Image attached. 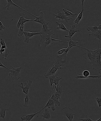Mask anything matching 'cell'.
I'll return each instance as SVG.
<instances>
[{"label": "cell", "mask_w": 101, "mask_h": 121, "mask_svg": "<svg viewBox=\"0 0 101 121\" xmlns=\"http://www.w3.org/2000/svg\"><path fill=\"white\" fill-rule=\"evenodd\" d=\"M22 66L23 65H22L21 67L18 68H15L11 66L12 69L9 70L10 72L9 73L8 75L13 80L17 81L21 78L20 71Z\"/></svg>", "instance_id": "6da1fadb"}, {"label": "cell", "mask_w": 101, "mask_h": 121, "mask_svg": "<svg viewBox=\"0 0 101 121\" xmlns=\"http://www.w3.org/2000/svg\"><path fill=\"white\" fill-rule=\"evenodd\" d=\"M62 65L59 62H56L53 64L52 67L48 69V72H45L44 76L46 79H48L50 76L55 75L56 72L58 69H61Z\"/></svg>", "instance_id": "7a4b0ae2"}, {"label": "cell", "mask_w": 101, "mask_h": 121, "mask_svg": "<svg viewBox=\"0 0 101 121\" xmlns=\"http://www.w3.org/2000/svg\"><path fill=\"white\" fill-rule=\"evenodd\" d=\"M83 48L87 50L86 52L83 54V56L86 60H88V62L89 63L92 64V66H93L96 63V56L92 54L90 50L84 47H83Z\"/></svg>", "instance_id": "3957f363"}, {"label": "cell", "mask_w": 101, "mask_h": 121, "mask_svg": "<svg viewBox=\"0 0 101 121\" xmlns=\"http://www.w3.org/2000/svg\"><path fill=\"white\" fill-rule=\"evenodd\" d=\"M41 38L40 42L42 43L43 48L45 50L46 47L51 43V41H53V38H51V35H47L46 34H41Z\"/></svg>", "instance_id": "277c9868"}, {"label": "cell", "mask_w": 101, "mask_h": 121, "mask_svg": "<svg viewBox=\"0 0 101 121\" xmlns=\"http://www.w3.org/2000/svg\"><path fill=\"white\" fill-rule=\"evenodd\" d=\"M61 112L65 115L70 121H72L74 118V116H77L74 113V112L72 109L66 107H65L61 110Z\"/></svg>", "instance_id": "5b68a950"}, {"label": "cell", "mask_w": 101, "mask_h": 121, "mask_svg": "<svg viewBox=\"0 0 101 121\" xmlns=\"http://www.w3.org/2000/svg\"><path fill=\"white\" fill-rule=\"evenodd\" d=\"M52 20L48 21L47 23L44 24L43 26L42 30L40 31L41 34H46L47 35H54L56 34V33L54 32L53 30H51L52 29H49L48 28V23L50 22Z\"/></svg>", "instance_id": "8992f818"}, {"label": "cell", "mask_w": 101, "mask_h": 121, "mask_svg": "<svg viewBox=\"0 0 101 121\" xmlns=\"http://www.w3.org/2000/svg\"><path fill=\"white\" fill-rule=\"evenodd\" d=\"M25 83L26 85L25 86H23V83L22 82L21 83V86L19 85V86L22 88V92L24 93L25 95H28L29 90L31 88V86L32 83V81L31 80H29L26 82H25Z\"/></svg>", "instance_id": "52a82bcc"}, {"label": "cell", "mask_w": 101, "mask_h": 121, "mask_svg": "<svg viewBox=\"0 0 101 121\" xmlns=\"http://www.w3.org/2000/svg\"><path fill=\"white\" fill-rule=\"evenodd\" d=\"M57 14H55L53 13V15L55 17L53 19L59 18V20H61V22H63V20L65 19L66 22H68V18L65 16V13L63 11L61 12L59 9H57Z\"/></svg>", "instance_id": "ba28073f"}, {"label": "cell", "mask_w": 101, "mask_h": 121, "mask_svg": "<svg viewBox=\"0 0 101 121\" xmlns=\"http://www.w3.org/2000/svg\"><path fill=\"white\" fill-rule=\"evenodd\" d=\"M53 91L55 92L54 93L55 96L59 99H60V97L62 95L63 92L65 91L62 86H60L59 83L58 84L56 87L54 88Z\"/></svg>", "instance_id": "9c48e42d"}, {"label": "cell", "mask_w": 101, "mask_h": 121, "mask_svg": "<svg viewBox=\"0 0 101 121\" xmlns=\"http://www.w3.org/2000/svg\"><path fill=\"white\" fill-rule=\"evenodd\" d=\"M82 31L79 30L76 28L75 25H73L70 26L69 28L68 35H65V37L71 39L72 36L74 35L75 33L77 32H82Z\"/></svg>", "instance_id": "30bf717a"}, {"label": "cell", "mask_w": 101, "mask_h": 121, "mask_svg": "<svg viewBox=\"0 0 101 121\" xmlns=\"http://www.w3.org/2000/svg\"><path fill=\"white\" fill-rule=\"evenodd\" d=\"M23 33L25 37L24 42L26 43H28L29 41L31 39V38L33 37L34 35H39V34L40 35L41 34L40 32H38L37 33H34L30 32L24 31Z\"/></svg>", "instance_id": "8fae6325"}, {"label": "cell", "mask_w": 101, "mask_h": 121, "mask_svg": "<svg viewBox=\"0 0 101 121\" xmlns=\"http://www.w3.org/2000/svg\"><path fill=\"white\" fill-rule=\"evenodd\" d=\"M101 55H100L96 56V62L95 65L93 66V69L97 70L99 73L101 72Z\"/></svg>", "instance_id": "7c38bea8"}, {"label": "cell", "mask_w": 101, "mask_h": 121, "mask_svg": "<svg viewBox=\"0 0 101 121\" xmlns=\"http://www.w3.org/2000/svg\"><path fill=\"white\" fill-rule=\"evenodd\" d=\"M35 20H33V21L41 23L42 25L48 22L45 20L44 18V14L42 11L40 12V16H35Z\"/></svg>", "instance_id": "4fadbf2b"}, {"label": "cell", "mask_w": 101, "mask_h": 121, "mask_svg": "<svg viewBox=\"0 0 101 121\" xmlns=\"http://www.w3.org/2000/svg\"><path fill=\"white\" fill-rule=\"evenodd\" d=\"M54 105L55 104L54 101L51 99L50 97H49V100H48V102H47L45 106L43 108L41 109L40 111H39V113H38V115L37 117H39V115H40V114L41 111L46 107H48V108H51L53 111H55L56 108L55 107Z\"/></svg>", "instance_id": "5bb4252c"}, {"label": "cell", "mask_w": 101, "mask_h": 121, "mask_svg": "<svg viewBox=\"0 0 101 121\" xmlns=\"http://www.w3.org/2000/svg\"><path fill=\"white\" fill-rule=\"evenodd\" d=\"M1 41H0V43L2 47H1V49H5V56L3 57V58L4 60H7V56L9 54V50L8 49V47H7L6 46L5 42L4 40L2 38H1Z\"/></svg>", "instance_id": "9a60e30c"}, {"label": "cell", "mask_w": 101, "mask_h": 121, "mask_svg": "<svg viewBox=\"0 0 101 121\" xmlns=\"http://www.w3.org/2000/svg\"><path fill=\"white\" fill-rule=\"evenodd\" d=\"M20 14L21 16L20 17L17 24V28H19L21 24L23 23L24 24L26 22L30 21H33V20L27 19L25 18L24 17L25 16L24 14L21 13Z\"/></svg>", "instance_id": "2e32d148"}, {"label": "cell", "mask_w": 101, "mask_h": 121, "mask_svg": "<svg viewBox=\"0 0 101 121\" xmlns=\"http://www.w3.org/2000/svg\"><path fill=\"white\" fill-rule=\"evenodd\" d=\"M7 5H6L3 8H2V9H7V10H9V9H10V5H13L17 7L18 8H20V9H22V10L28 13H29V12L27 11H26V10H25V9H22V8H21V7L15 4L14 3V2H13V1L11 0H7Z\"/></svg>", "instance_id": "e0dca14e"}, {"label": "cell", "mask_w": 101, "mask_h": 121, "mask_svg": "<svg viewBox=\"0 0 101 121\" xmlns=\"http://www.w3.org/2000/svg\"><path fill=\"white\" fill-rule=\"evenodd\" d=\"M81 4L82 5V9L81 12L78 15V17L75 19L74 21V22L75 24L78 25L79 23V21L82 18L83 16V13L84 11V3L85 0H81Z\"/></svg>", "instance_id": "ac0fdd59"}, {"label": "cell", "mask_w": 101, "mask_h": 121, "mask_svg": "<svg viewBox=\"0 0 101 121\" xmlns=\"http://www.w3.org/2000/svg\"><path fill=\"white\" fill-rule=\"evenodd\" d=\"M63 10L65 13V16L68 18V21L75 17L77 15V13H73L67 10L65 8H63Z\"/></svg>", "instance_id": "d6986e66"}, {"label": "cell", "mask_w": 101, "mask_h": 121, "mask_svg": "<svg viewBox=\"0 0 101 121\" xmlns=\"http://www.w3.org/2000/svg\"><path fill=\"white\" fill-rule=\"evenodd\" d=\"M39 113V111L37 112L36 113L33 114L21 116V120L22 121H30L35 117V115Z\"/></svg>", "instance_id": "ffe728a7"}, {"label": "cell", "mask_w": 101, "mask_h": 121, "mask_svg": "<svg viewBox=\"0 0 101 121\" xmlns=\"http://www.w3.org/2000/svg\"><path fill=\"white\" fill-rule=\"evenodd\" d=\"M41 117H43V119H46L49 120L51 118V115L50 111L48 108H46L44 112L41 115Z\"/></svg>", "instance_id": "44dd1931"}, {"label": "cell", "mask_w": 101, "mask_h": 121, "mask_svg": "<svg viewBox=\"0 0 101 121\" xmlns=\"http://www.w3.org/2000/svg\"><path fill=\"white\" fill-rule=\"evenodd\" d=\"M89 37L92 36L95 38L96 39H98L101 41V30H98L96 32L91 34H88Z\"/></svg>", "instance_id": "7402d4cb"}, {"label": "cell", "mask_w": 101, "mask_h": 121, "mask_svg": "<svg viewBox=\"0 0 101 121\" xmlns=\"http://www.w3.org/2000/svg\"><path fill=\"white\" fill-rule=\"evenodd\" d=\"M75 78L76 79H78V78H98L100 79L101 78V75H98L89 76L87 77H84V76L81 75H77L75 76Z\"/></svg>", "instance_id": "603a6c76"}, {"label": "cell", "mask_w": 101, "mask_h": 121, "mask_svg": "<svg viewBox=\"0 0 101 121\" xmlns=\"http://www.w3.org/2000/svg\"><path fill=\"white\" fill-rule=\"evenodd\" d=\"M56 24L58 26L57 27V29H61L62 30L66 31L68 32L69 30L66 28V27L64 25L63 22H59L56 21L55 22Z\"/></svg>", "instance_id": "cb8c5ba5"}, {"label": "cell", "mask_w": 101, "mask_h": 121, "mask_svg": "<svg viewBox=\"0 0 101 121\" xmlns=\"http://www.w3.org/2000/svg\"><path fill=\"white\" fill-rule=\"evenodd\" d=\"M100 40H99V42H98V48L97 49L95 50H90V52L92 53V54H94L96 56H97L101 55V48H99V45L100 43Z\"/></svg>", "instance_id": "d4e9b609"}, {"label": "cell", "mask_w": 101, "mask_h": 121, "mask_svg": "<svg viewBox=\"0 0 101 121\" xmlns=\"http://www.w3.org/2000/svg\"><path fill=\"white\" fill-rule=\"evenodd\" d=\"M79 42L77 41H74L72 39H70L69 42V45L68 48L70 50L72 47L75 46H77V47H80V46H78V44Z\"/></svg>", "instance_id": "484cf974"}, {"label": "cell", "mask_w": 101, "mask_h": 121, "mask_svg": "<svg viewBox=\"0 0 101 121\" xmlns=\"http://www.w3.org/2000/svg\"><path fill=\"white\" fill-rule=\"evenodd\" d=\"M24 24H22L21 25L19 28V30L18 33V35L20 38H22L23 37L24 34Z\"/></svg>", "instance_id": "4316f807"}, {"label": "cell", "mask_w": 101, "mask_h": 121, "mask_svg": "<svg viewBox=\"0 0 101 121\" xmlns=\"http://www.w3.org/2000/svg\"><path fill=\"white\" fill-rule=\"evenodd\" d=\"M56 75H51L48 78H49L50 82L51 89H50V97H51V93L52 92V85L54 83V81L55 78V77H56Z\"/></svg>", "instance_id": "83f0119b"}, {"label": "cell", "mask_w": 101, "mask_h": 121, "mask_svg": "<svg viewBox=\"0 0 101 121\" xmlns=\"http://www.w3.org/2000/svg\"><path fill=\"white\" fill-rule=\"evenodd\" d=\"M31 103L30 98L28 96V95H26L24 97V104L23 106L25 107H26L28 105Z\"/></svg>", "instance_id": "f1b7e54d"}, {"label": "cell", "mask_w": 101, "mask_h": 121, "mask_svg": "<svg viewBox=\"0 0 101 121\" xmlns=\"http://www.w3.org/2000/svg\"><path fill=\"white\" fill-rule=\"evenodd\" d=\"M51 99L54 101L55 105L56 106H60L61 102L59 101V99H58L55 96L54 94L52 95V96L51 97Z\"/></svg>", "instance_id": "f546056e"}, {"label": "cell", "mask_w": 101, "mask_h": 121, "mask_svg": "<svg viewBox=\"0 0 101 121\" xmlns=\"http://www.w3.org/2000/svg\"><path fill=\"white\" fill-rule=\"evenodd\" d=\"M69 50L70 49H69V48L68 47L67 48H66V50L64 54H61V55H57V57L60 59H66L67 58L68 53V52Z\"/></svg>", "instance_id": "4dcf8cb0"}, {"label": "cell", "mask_w": 101, "mask_h": 121, "mask_svg": "<svg viewBox=\"0 0 101 121\" xmlns=\"http://www.w3.org/2000/svg\"><path fill=\"white\" fill-rule=\"evenodd\" d=\"M87 30L88 31H91L92 33L96 32L98 30V27L97 26H88L86 28Z\"/></svg>", "instance_id": "1f68e13d"}, {"label": "cell", "mask_w": 101, "mask_h": 121, "mask_svg": "<svg viewBox=\"0 0 101 121\" xmlns=\"http://www.w3.org/2000/svg\"><path fill=\"white\" fill-rule=\"evenodd\" d=\"M8 110V108L3 109L1 108V110L0 111V118H3L4 120L5 121H6L5 118L6 111Z\"/></svg>", "instance_id": "d6a6232c"}, {"label": "cell", "mask_w": 101, "mask_h": 121, "mask_svg": "<svg viewBox=\"0 0 101 121\" xmlns=\"http://www.w3.org/2000/svg\"><path fill=\"white\" fill-rule=\"evenodd\" d=\"M62 77L61 76H56L55 77L54 81V83L55 84V87H57L58 84L59 83V81L61 79H62Z\"/></svg>", "instance_id": "836d02e7"}, {"label": "cell", "mask_w": 101, "mask_h": 121, "mask_svg": "<svg viewBox=\"0 0 101 121\" xmlns=\"http://www.w3.org/2000/svg\"><path fill=\"white\" fill-rule=\"evenodd\" d=\"M75 119H78L80 120H81L82 121H96L92 120L89 117H88L87 115H86V117H85V118H74Z\"/></svg>", "instance_id": "e575fe53"}, {"label": "cell", "mask_w": 101, "mask_h": 121, "mask_svg": "<svg viewBox=\"0 0 101 121\" xmlns=\"http://www.w3.org/2000/svg\"><path fill=\"white\" fill-rule=\"evenodd\" d=\"M66 48H63V49L60 50L58 51L57 52V55H61L64 54L65 51L66 50Z\"/></svg>", "instance_id": "d590c367"}, {"label": "cell", "mask_w": 101, "mask_h": 121, "mask_svg": "<svg viewBox=\"0 0 101 121\" xmlns=\"http://www.w3.org/2000/svg\"><path fill=\"white\" fill-rule=\"evenodd\" d=\"M96 99L97 102L98 103L99 108L101 107V97H96Z\"/></svg>", "instance_id": "8d00e7d4"}, {"label": "cell", "mask_w": 101, "mask_h": 121, "mask_svg": "<svg viewBox=\"0 0 101 121\" xmlns=\"http://www.w3.org/2000/svg\"><path fill=\"white\" fill-rule=\"evenodd\" d=\"M83 76L84 77H86L90 76V72L88 70H85L83 71Z\"/></svg>", "instance_id": "74e56055"}, {"label": "cell", "mask_w": 101, "mask_h": 121, "mask_svg": "<svg viewBox=\"0 0 101 121\" xmlns=\"http://www.w3.org/2000/svg\"><path fill=\"white\" fill-rule=\"evenodd\" d=\"M5 28V27L3 25L2 22L0 21V31H3Z\"/></svg>", "instance_id": "f35d334b"}, {"label": "cell", "mask_w": 101, "mask_h": 121, "mask_svg": "<svg viewBox=\"0 0 101 121\" xmlns=\"http://www.w3.org/2000/svg\"><path fill=\"white\" fill-rule=\"evenodd\" d=\"M0 67H2L3 68H4L7 69L9 70V69L8 68L6 67V66H5L4 65H3V64H2V62H1V58L0 57Z\"/></svg>", "instance_id": "ab89813d"}, {"label": "cell", "mask_w": 101, "mask_h": 121, "mask_svg": "<svg viewBox=\"0 0 101 121\" xmlns=\"http://www.w3.org/2000/svg\"><path fill=\"white\" fill-rule=\"evenodd\" d=\"M5 52V49H0V53L1 54H2L3 52Z\"/></svg>", "instance_id": "60d3db41"}, {"label": "cell", "mask_w": 101, "mask_h": 121, "mask_svg": "<svg viewBox=\"0 0 101 121\" xmlns=\"http://www.w3.org/2000/svg\"><path fill=\"white\" fill-rule=\"evenodd\" d=\"M98 30H101V24L98 26Z\"/></svg>", "instance_id": "b9f144b4"}, {"label": "cell", "mask_w": 101, "mask_h": 121, "mask_svg": "<svg viewBox=\"0 0 101 121\" xmlns=\"http://www.w3.org/2000/svg\"><path fill=\"white\" fill-rule=\"evenodd\" d=\"M101 121V116L100 117V118L98 120H97V121Z\"/></svg>", "instance_id": "7bdbcfd3"}, {"label": "cell", "mask_w": 101, "mask_h": 121, "mask_svg": "<svg viewBox=\"0 0 101 121\" xmlns=\"http://www.w3.org/2000/svg\"><path fill=\"white\" fill-rule=\"evenodd\" d=\"M13 121L12 120H10V121Z\"/></svg>", "instance_id": "ee69618b"}]
</instances>
